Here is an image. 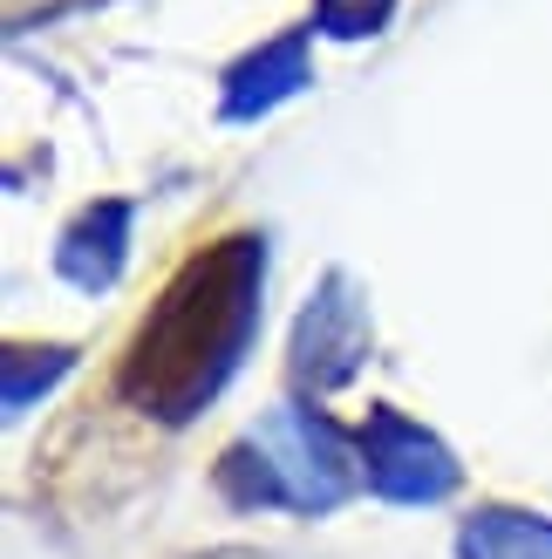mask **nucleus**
<instances>
[{"instance_id":"nucleus-1","label":"nucleus","mask_w":552,"mask_h":559,"mask_svg":"<svg viewBox=\"0 0 552 559\" xmlns=\"http://www.w3.org/2000/svg\"><path fill=\"white\" fill-rule=\"evenodd\" d=\"M253 280H260V253L245 239L184 266L178 287L157 300L151 328L136 334V355L123 376L130 396H144L157 409H191V396H205L226 376L245 321H253Z\"/></svg>"}]
</instances>
